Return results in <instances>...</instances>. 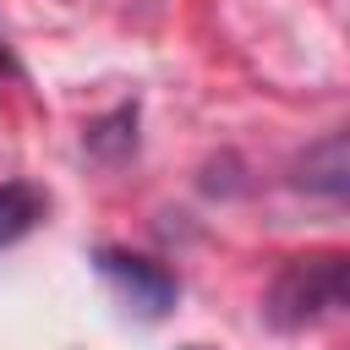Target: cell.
Returning <instances> with one entry per match:
<instances>
[{
	"label": "cell",
	"instance_id": "277c9868",
	"mask_svg": "<svg viewBox=\"0 0 350 350\" xmlns=\"http://www.w3.org/2000/svg\"><path fill=\"white\" fill-rule=\"evenodd\" d=\"M306 186H317V191H328V197L345 191V137H339V131H334L323 148L306 153Z\"/></svg>",
	"mask_w": 350,
	"mask_h": 350
},
{
	"label": "cell",
	"instance_id": "6da1fadb",
	"mask_svg": "<svg viewBox=\"0 0 350 350\" xmlns=\"http://www.w3.org/2000/svg\"><path fill=\"white\" fill-rule=\"evenodd\" d=\"M345 301V257L339 252H323V257H295L279 284H273V323L284 328H301L323 312H334Z\"/></svg>",
	"mask_w": 350,
	"mask_h": 350
},
{
	"label": "cell",
	"instance_id": "5b68a950",
	"mask_svg": "<svg viewBox=\"0 0 350 350\" xmlns=\"http://www.w3.org/2000/svg\"><path fill=\"white\" fill-rule=\"evenodd\" d=\"M0 66H5V71H16V60H11V49H5V38H0Z\"/></svg>",
	"mask_w": 350,
	"mask_h": 350
},
{
	"label": "cell",
	"instance_id": "7a4b0ae2",
	"mask_svg": "<svg viewBox=\"0 0 350 350\" xmlns=\"http://www.w3.org/2000/svg\"><path fill=\"white\" fill-rule=\"evenodd\" d=\"M98 279H104L131 312H142V317H164V312L175 306V279H170L159 262L137 257V252L104 246V252H98Z\"/></svg>",
	"mask_w": 350,
	"mask_h": 350
},
{
	"label": "cell",
	"instance_id": "3957f363",
	"mask_svg": "<svg viewBox=\"0 0 350 350\" xmlns=\"http://www.w3.org/2000/svg\"><path fill=\"white\" fill-rule=\"evenodd\" d=\"M38 213H44V202L33 186H0V246L22 241L38 224Z\"/></svg>",
	"mask_w": 350,
	"mask_h": 350
}]
</instances>
